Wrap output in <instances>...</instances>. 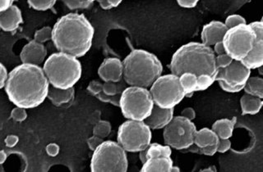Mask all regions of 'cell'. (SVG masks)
Listing matches in <instances>:
<instances>
[{"instance_id":"7402d4cb","label":"cell","mask_w":263,"mask_h":172,"mask_svg":"<svg viewBox=\"0 0 263 172\" xmlns=\"http://www.w3.org/2000/svg\"><path fill=\"white\" fill-rule=\"evenodd\" d=\"M262 105V98L248 94L241 97L240 106L242 116L257 114L261 110Z\"/></svg>"},{"instance_id":"2e32d148","label":"cell","mask_w":263,"mask_h":172,"mask_svg":"<svg viewBox=\"0 0 263 172\" xmlns=\"http://www.w3.org/2000/svg\"><path fill=\"white\" fill-rule=\"evenodd\" d=\"M227 30L228 29L224 23L220 20H212L202 27L201 33V43L209 47L213 46L218 42L222 41Z\"/></svg>"},{"instance_id":"f6af8a7d","label":"cell","mask_w":263,"mask_h":172,"mask_svg":"<svg viewBox=\"0 0 263 172\" xmlns=\"http://www.w3.org/2000/svg\"><path fill=\"white\" fill-rule=\"evenodd\" d=\"M181 116L186 117L190 121H193L196 117V112L193 107H187L183 109V112L181 113Z\"/></svg>"},{"instance_id":"44dd1931","label":"cell","mask_w":263,"mask_h":172,"mask_svg":"<svg viewBox=\"0 0 263 172\" xmlns=\"http://www.w3.org/2000/svg\"><path fill=\"white\" fill-rule=\"evenodd\" d=\"M236 122L237 118L235 117L232 119H220L213 123L212 130L217 135L219 139H230L232 137Z\"/></svg>"},{"instance_id":"9c48e42d","label":"cell","mask_w":263,"mask_h":172,"mask_svg":"<svg viewBox=\"0 0 263 172\" xmlns=\"http://www.w3.org/2000/svg\"><path fill=\"white\" fill-rule=\"evenodd\" d=\"M152 130L143 121L127 120L118 130L117 142L126 152L139 153L152 141Z\"/></svg>"},{"instance_id":"5b68a950","label":"cell","mask_w":263,"mask_h":172,"mask_svg":"<svg viewBox=\"0 0 263 172\" xmlns=\"http://www.w3.org/2000/svg\"><path fill=\"white\" fill-rule=\"evenodd\" d=\"M42 68L49 84L62 90L74 87L82 77V63L78 57L62 52L49 56Z\"/></svg>"},{"instance_id":"8fae6325","label":"cell","mask_w":263,"mask_h":172,"mask_svg":"<svg viewBox=\"0 0 263 172\" xmlns=\"http://www.w3.org/2000/svg\"><path fill=\"white\" fill-rule=\"evenodd\" d=\"M197 128L193 121L183 116L173 117L164 128L163 138L166 145L177 150H185L193 144Z\"/></svg>"},{"instance_id":"681fc988","label":"cell","mask_w":263,"mask_h":172,"mask_svg":"<svg viewBox=\"0 0 263 172\" xmlns=\"http://www.w3.org/2000/svg\"><path fill=\"white\" fill-rule=\"evenodd\" d=\"M201 171H216V169L215 166H211V167L208 168V169L201 170Z\"/></svg>"},{"instance_id":"cb8c5ba5","label":"cell","mask_w":263,"mask_h":172,"mask_svg":"<svg viewBox=\"0 0 263 172\" xmlns=\"http://www.w3.org/2000/svg\"><path fill=\"white\" fill-rule=\"evenodd\" d=\"M219 137L212 129L202 128L196 131L193 143L197 147H204L219 143Z\"/></svg>"},{"instance_id":"74e56055","label":"cell","mask_w":263,"mask_h":172,"mask_svg":"<svg viewBox=\"0 0 263 172\" xmlns=\"http://www.w3.org/2000/svg\"><path fill=\"white\" fill-rule=\"evenodd\" d=\"M217 82L219 83L220 88L224 90V92L231 93V94L241 92L245 87V85H230L223 81Z\"/></svg>"},{"instance_id":"8992f818","label":"cell","mask_w":263,"mask_h":172,"mask_svg":"<svg viewBox=\"0 0 263 172\" xmlns=\"http://www.w3.org/2000/svg\"><path fill=\"white\" fill-rule=\"evenodd\" d=\"M128 161L125 150L118 142L103 141L93 151L90 160L92 172H126Z\"/></svg>"},{"instance_id":"bcb514c9","label":"cell","mask_w":263,"mask_h":172,"mask_svg":"<svg viewBox=\"0 0 263 172\" xmlns=\"http://www.w3.org/2000/svg\"><path fill=\"white\" fill-rule=\"evenodd\" d=\"M213 46L214 48L212 49H213L214 53L216 54V56L226 53V49H224V45H223L222 41L218 42L216 45H214Z\"/></svg>"},{"instance_id":"4316f807","label":"cell","mask_w":263,"mask_h":172,"mask_svg":"<svg viewBox=\"0 0 263 172\" xmlns=\"http://www.w3.org/2000/svg\"><path fill=\"white\" fill-rule=\"evenodd\" d=\"M172 150L170 146L160 143H150L146 148V160L157 157H171Z\"/></svg>"},{"instance_id":"d4e9b609","label":"cell","mask_w":263,"mask_h":172,"mask_svg":"<svg viewBox=\"0 0 263 172\" xmlns=\"http://www.w3.org/2000/svg\"><path fill=\"white\" fill-rule=\"evenodd\" d=\"M245 94L263 98V79L258 76H252L247 80L243 90Z\"/></svg>"},{"instance_id":"d590c367","label":"cell","mask_w":263,"mask_h":172,"mask_svg":"<svg viewBox=\"0 0 263 172\" xmlns=\"http://www.w3.org/2000/svg\"><path fill=\"white\" fill-rule=\"evenodd\" d=\"M215 61H216V67L218 70L222 69V68H226L230 65V63L232 62V57H230L227 53H223L220 55H216V58H215Z\"/></svg>"},{"instance_id":"f5cc1de1","label":"cell","mask_w":263,"mask_h":172,"mask_svg":"<svg viewBox=\"0 0 263 172\" xmlns=\"http://www.w3.org/2000/svg\"><path fill=\"white\" fill-rule=\"evenodd\" d=\"M0 31H2V30H1V27H0Z\"/></svg>"},{"instance_id":"83f0119b","label":"cell","mask_w":263,"mask_h":172,"mask_svg":"<svg viewBox=\"0 0 263 172\" xmlns=\"http://www.w3.org/2000/svg\"><path fill=\"white\" fill-rule=\"evenodd\" d=\"M125 89L121 80L119 82L108 81L102 84L103 92L109 96H115L118 94H121L123 90Z\"/></svg>"},{"instance_id":"7c38bea8","label":"cell","mask_w":263,"mask_h":172,"mask_svg":"<svg viewBox=\"0 0 263 172\" xmlns=\"http://www.w3.org/2000/svg\"><path fill=\"white\" fill-rule=\"evenodd\" d=\"M250 76L251 70L242 61L233 60L227 68L218 70L216 81H223L230 85H245Z\"/></svg>"},{"instance_id":"4fadbf2b","label":"cell","mask_w":263,"mask_h":172,"mask_svg":"<svg viewBox=\"0 0 263 172\" xmlns=\"http://www.w3.org/2000/svg\"><path fill=\"white\" fill-rule=\"evenodd\" d=\"M256 35L254 45L249 54L242 59V63L250 70L257 69L263 66V23L262 20L249 24Z\"/></svg>"},{"instance_id":"603a6c76","label":"cell","mask_w":263,"mask_h":172,"mask_svg":"<svg viewBox=\"0 0 263 172\" xmlns=\"http://www.w3.org/2000/svg\"><path fill=\"white\" fill-rule=\"evenodd\" d=\"M87 91L90 94H92L93 96L98 98L99 100L103 102H109L115 106H119V98H120V94L115 95V96H109L106 95L105 93L103 92L102 84L101 82L97 80H92L90 82L87 87Z\"/></svg>"},{"instance_id":"e575fe53","label":"cell","mask_w":263,"mask_h":172,"mask_svg":"<svg viewBox=\"0 0 263 172\" xmlns=\"http://www.w3.org/2000/svg\"><path fill=\"white\" fill-rule=\"evenodd\" d=\"M11 118L17 122H23L27 118V109L16 106L11 112Z\"/></svg>"},{"instance_id":"484cf974","label":"cell","mask_w":263,"mask_h":172,"mask_svg":"<svg viewBox=\"0 0 263 172\" xmlns=\"http://www.w3.org/2000/svg\"><path fill=\"white\" fill-rule=\"evenodd\" d=\"M181 87L183 89L184 96L187 94L197 92V76L191 72H184L179 76Z\"/></svg>"},{"instance_id":"836d02e7","label":"cell","mask_w":263,"mask_h":172,"mask_svg":"<svg viewBox=\"0 0 263 172\" xmlns=\"http://www.w3.org/2000/svg\"><path fill=\"white\" fill-rule=\"evenodd\" d=\"M224 23L227 29H230L237 27L238 25L246 24L247 23L245 17L241 16V15L233 14L229 16L226 19V22Z\"/></svg>"},{"instance_id":"e0dca14e","label":"cell","mask_w":263,"mask_h":172,"mask_svg":"<svg viewBox=\"0 0 263 172\" xmlns=\"http://www.w3.org/2000/svg\"><path fill=\"white\" fill-rule=\"evenodd\" d=\"M175 113V109H162L154 105L151 114L144 120L151 130L164 129L171 122Z\"/></svg>"},{"instance_id":"52a82bcc","label":"cell","mask_w":263,"mask_h":172,"mask_svg":"<svg viewBox=\"0 0 263 172\" xmlns=\"http://www.w3.org/2000/svg\"><path fill=\"white\" fill-rule=\"evenodd\" d=\"M154 105L150 91L143 87L129 86L120 94L119 106L127 120L144 121Z\"/></svg>"},{"instance_id":"ffe728a7","label":"cell","mask_w":263,"mask_h":172,"mask_svg":"<svg viewBox=\"0 0 263 172\" xmlns=\"http://www.w3.org/2000/svg\"><path fill=\"white\" fill-rule=\"evenodd\" d=\"M74 96H75L74 87L67 89V90H62L53 86L51 87L49 86L47 98L51 101L54 106H60L71 102L73 99Z\"/></svg>"},{"instance_id":"60d3db41","label":"cell","mask_w":263,"mask_h":172,"mask_svg":"<svg viewBox=\"0 0 263 172\" xmlns=\"http://www.w3.org/2000/svg\"><path fill=\"white\" fill-rule=\"evenodd\" d=\"M8 72L4 64L0 62V90L5 87L7 80H8Z\"/></svg>"},{"instance_id":"db71d44e","label":"cell","mask_w":263,"mask_h":172,"mask_svg":"<svg viewBox=\"0 0 263 172\" xmlns=\"http://www.w3.org/2000/svg\"><path fill=\"white\" fill-rule=\"evenodd\" d=\"M13 1H15V0H13Z\"/></svg>"},{"instance_id":"7a4b0ae2","label":"cell","mask_w":263,"mask_h":172,"mask_svg":"<svg viewBox=\"0 0 263 172\" xmlns=\"http://www.w3.org/2000/svg\"><path fill=\"white\" fill-rule=\"evenodd\" d=\"M94 34V27L84 15L68 13L53 26L52 41L59 52L79 58L92 46Z\"/></svg>"},{"instance_id":"f1b7e54d","label":"cell","mask_w":263,"mask_h":172,"mask_svg":"<svg viewBox=\"0 0 263 172\" xmlns=\"http://www.w3.org/2000/svg\"><path fill=\"white\" fill-rule=\"evenodd\" d=\"M29 6L36 11H47L55 5L57 0H27Z\"/></svg>"},{"instance_id":"4dcf8cb0","label":"cell","mask_w":263,"mask_h":172,"mask_svg":"<svg viewBox=\"0 0 263 172\" xmlns=\"http://www.w3.org/2000/svg\"><path fill=\"white\" fill-rule=\"evenodd\" d=\"M216 76L203 74L197 76V91L208 90L216 81Z\"/></svg>"},{"instance_id":"3957f363","label":"cell","mask_w":263,"mask_h":172,"mask_svg":"<svg viewBox=\"0 0 263 172\" xmlns=\"http://www.w3.org/2000/svg\"><path fill=\"white\" fill-rule=\"evenodd\" d=\"M216 54L209 46L198 42L182 45L174 53L170 63L171 73L179 76L184 72H191L197 76L203 74L217 75Z\"/></svg>"},{"instance_id":"7bdbcfd3","label":"cell","mask_w":263,"mask_h":172,"mask_svg":"<svg viewBox=\"0 0 263 172\" xmlns=\"http://www.w3.org/2000/svg\"><path fill=\"white\" fill-rule=\"evenodd\" d=\"M60 146L55 143H49L46 147V153H47L48 155L53 157V158L60 154Z\"/></svg>"},{"instance_id":"d6986e66","label":"cell","mask_w":263,"mask_h":172,"mask_svg":"<svg viewBox=\"0 0 263 172\" xmlns=\"http://www.w3.org/2000/svg\"><path fill=\"white\" fill-rule=\"evenodd\" d=\"M173 160L171 157H157L149 158L144 162L142 172H171Z\"/></svg>"},{"instance_id":"f907efd6","label":"cell","mask_w":263,"mask_h":172,"mask_svg":"<svg viewBox=\"0 0 263 172\" xmlns=\"http://www.w3.org/2000/svg\"><path fill=\"white\" fill-rule=\"evenodd\" d=\"M174 171H180V169H179L178 166H172V168H171V172H174Z\"/></svg>"},{"instance_id":"277c9868","label":"cell","mask_w":263,"mask_h":172,"mask_svg":"<svg viewBox=\"0 0 263 172\" xmlns=\"http://www.w3.org/2000/svg\"><path fill=\"white\" fill-rule=\"evenodd\" d=\"M123 79L130 86L151 87L162 75L163 66L158 57L144 49H134L123 59Z\"/></svg>"},{"instance_id":"c3c4849f","label":"cell","mask_w":263,"mask_h":172,"mask_svg":"<svg viewBox=\"0 0 263 172\" xmlns=\"http://www.w3.org/2000/svg\"><path fill=\"white\" fill-rule=\"evenodd\" d=\"M7 158H8V156H7L6 153L3 150H0V165H2L6 162Z\"/></svg>"},{"instance_id":"ee69618b","label":"cell","mask_w":263,"mask_h":172,"mask_svg":"<svg viewBox=\"0 0 263 172\" xmlns=\"http://www.w3.org/2000/svg\"><path fill=\"white\" fill-rule=\"evenodd\" d=\"M19 142L18 136L15 135H10L7 136L6 139L4 140L5 145L8 147H13L17 144Z\"/></svg>"},{"instance_id":"7dc6e473","label":"cell","mask_w":263,"mask_h":172,"mask_svg":"<svg viewBox=\"0 0 263 172\" xmlns=\"http://www.w3.org/2000/svg\"><path fill=\"white\" fill-rule=\"evenodd\" d=\"M13 0H0V12L8 10L13 4Z\"/></svg>"},{"instance_id":"8d00e7d4","label":"cell","mask_w":263,"mask_h":172,"mask_svg":"<svg viewBox=\"0 0 263 172\" xmlns=\"http://www.w3.org/2000/svg\"><path fill=\"white\" fill-rule=\"evenodd\" d=\"M100 6L104 10H109L112 8H117L123 0H97Z\"/></svg>"},{"instance_id":"ac0fdd59","label":"cell","mask_w":263,"mask_h":172,"mask_svg":"<svg viewBox=\"0 0 263 172\" xmlns=\"http://www.w3.org/2000/svg\"><path fill=\"white\" fill-rule=\"evenodd\" d=\"M23 23V14L18 7L12 4L8 10L0 12V27L6 32H12Z\"/></svg>"},{"instance_id":"b9f144b4","label":"cell","mask_w":263,"mask_h":172,"mask_svg":"<svg viewBox=\"0 0 263 172\" xmlns=\"http://www.w3.org/2000/svg\"><path fill=\"white\" fill-rule=\"evenodd\" d=\"M199 1L200 0H176L177 4L183 8H195Z\"/></svg>"},{"instance_id":"30bf717a","label":"cell","mask_w":263,"mask_h":172,"mask_svg":"<svg viewBox=\"0 0 263 172\" xmlns=\"http://www.w3.org/2000/svg\"><path fill=\"white\" fill-rule=\"evenodd\" d=\"M256 35L249 24L238 25L228 29L222 43L226 53L235 61H242L253 49Z\"/></svg>"},{"instance_id":"5bb4252c","label":"cell","mask_w":263,"mask_h":172,"mask_svg":"<svg viewBox=\"0 0 263 172\" xmlns=\"http://www.w3.org/2000/svg\"><path fill=\"white\" fill-rule=\"evenodd\" d=\"M46 56L47 49L45 45L33 39L25 45L22 49L20 59L22 63L41 66L45 62Z\"/></svg>"},{"instance_id":"f35d334b","label":"cell","mask_w":263,"mask_h":172,"mask_svg":"<svg viewBox=\"0 0 263 172\" xmlns=\"http://www.w3.org/2000/svg\"><path fill=\"white\" fill-rule=\"evenodd\" d=\"M230 147H231V141L230 139H220L219 144H218L217 153L224 154L230 149Z\"/></svg>"},{"instance_id":"ab89813d","label":"cell","mask_w":263,"mask_h":172,"mask_svg":"<svg viewBox=\"0 0 263 172\" xmlns=\"http://www.w3.org/2000/svg\"><path fill=\"white\" fill-rule=\"evenodd\" d=\"M103 141H104V139H101V138L98 137V136L93 135V136L89 138V139L86 140V143H87L89 148L94 151Z\"/></svg>"},{"instance_id":"d6a6232c","label":"cell","mask_w":263,"mask_h":172,"mask_svg":"<svg viewBox=\"0 0 263 172\" xmlns=\"http://www.w3.org/2000/svg\"><path fill=\"white\" fill-rule=\"evenodd\" d=\"M63 2L71 10L87 9L92 6L93 4V3L87 0H63Z\"/></svg>"},{"instance_id":"816d5d0a","label":"cell","mask_w":263,"mask_h":172,"mask_svg":"<svg viewBox=\"0 0 263 172\" xmlns=\"http://www.w3.org/2000/svg\"><path fill=\"white\" fill-rule=\"evenodd\" d=\"M87 1H90V2L94 3L95 1H97V0H87Z\"/></svg>"},{"instance_id":"f546056e","label":"cell","mask_w":263,"mask_h":172,"mask_svg":"<svg viewBox=\"0 0 263 172\" xmlns=\"http://www.w3.org/2000/svg\"><path fill=\"white\" fill-rule=\"evenodd\" d=\"M93 135L101 139L108 137L111 132V124L107 121H99L93 128Z\"/></svg>"},{"instance_id":"ba28073f","label":"cell","mask_w":263,"mask_h":172,"mask_svg":"<svg viewBox=\"0 0 263 172\" xmlns=\"http://www.w3.org/2000/svg\"><path fill=\"white\" fill-rule=\"evenodd\" d=\"M149 91L154 104L162 109H175L184 98L179 76L172 73L159 76Z\"/></svg>"},{"instance_id":"9a60e30c","label":"cell","mask_w":263,"mask_h":172,"mask_svg":"<svg viewBox=\"0 0 263 172\" xmlns=\"http://www.w3.org/2000/svg\"><path fill=\"white\" fill-rule=\"evenodd\" d=\"M123 61L117 57H109L98 68V76L104 82H119L123 79Z\"/></svg>"},{"instance_id":"1f68e13d","label":"cell","mask_w":263,"mask_h":172,"mask_svg":"<svg viewBox=\"0 0 263 172\" xmlns=\"http://www.w3.org/2000/svg\"><path fill=\"white\" fill-rule=\"evenodd\" d=\"M52 30L49 27H45L35 31L34 35V40L41 44L45 43L49 40H52Z\"/></svg>"},{"instance_id":"6da1fadb","label":"cell","mask_w":263,"mask_h":172,"mask_svg":"<svg viewBox=\"0 0 263 172\" xmlns=\"http://www.w3.org/2000/svg\"><path fill=\"white\" fill-rule=\"evenodd\" d=\"M49 81L41 66L22 63L8 73L5 92L10 102L23 109H35L47 98Z\"/></svg>"}]
</instances>
